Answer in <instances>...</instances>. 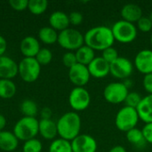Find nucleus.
<instances>
[{"instance_id": "7", "label": "nucleus", "mask_w": 152, "mask_h": 152, "mask_svg": "<svg viewBox=\"0 0 152 152\" xmlns=\"http://www.w3.org/2000/svg\"><path fill=\"white\" fill-rule=\"evenodd\" d=\"M41 65L36 58L24 57L18 64V74L20 78L27 83L35 82L40 76Z\"/></svg>"}, {"instance_id": "28", "label": "nucleus", "mask_w": 152, "mask_h": 152, "mask_svg": "<svg viewBox=\"0 0 152 152\" xmlns=\"http://www.w3.org/2000/svg\"><path fill=\"white\" fill-rule=\"evenodd\" d=\"M48 2L46 0H29L28 9L32 14L40 15L47 9Z\"/></svg>"}, {"instance_id": "40", "label": "nucleus", "mask_w": 152, "mask_h": 152, "mask_svg": "<svg viewBox=\"0 0 152 152\" xmlns=\"http://www.w3.org/2000/svg\"><path fill=\"white\" fill-rule=\"evenodd\" d=\"M7 48V42L5 38L0 35V56H3Z\"/></svg>"}, {"instance_id": "6", "label": "nucleus", "mask_w": 152, "mask_h": 152, "mask_svg": "<svg viewBox=\"0 0 152 152\" xmlns=\"http://www.w3.org/2000/svg\"><path fill=\"white\" fill-rule=\"evenodd\" d=\"M57 43L69 52L77 51L85 45L84 35L75 28H66L59 33Z\"/></svg>"}, {"instance_id": "29", "label": "nucleus", "mask_w": 152, "mask_h": 152, "mask_svg": "<svg viewBox=\"0 0 152 152\" xmlns=\"http://www.w3.org/2000/svg\"><path fill=\"white\" fill-rule=\"evenodd\" d=\"M42 150V142L37 138H33L27 142H24V144L22 146V152H41Z\"/></svg>"}, {"instance_id": "32", "label": "nucleus", "mask_w": 152, "mask_h": 152, "mask_svg": "<svg viewBox=\"0 0 152 152\" xmlns=\"http://www.w3.org/2000/svg\"><path fill=\"white\" fill-rule=\"evenodd\" d=\"M102 59H104L108 63H112L114 61H116L119 55H118V53L117 51L116 48H114L113 46L111 47H109L107 49H105L104 51H102Z\"/></svg>"}, {"instance_id": "37", "label": "nucleus", "mask_w": 152, "mask_h": 152, "mask_svg": "<svg viewBox=\"0 0 152 152\" xmlns=\"http://www.w3.org/2000/svg\"><path fill=\"white\" fill-rule=\"evenodd\" d=\"M144 139L147 143L152 144V123L145 124L142 129Z\"/></svg>"}, {"instance_id": "17", "label": "nucleus", "mask_w": 152, "mask_h": 152, "mask_svg": "<svg viewBox=\"0 0 152 152\" xmlns=\"http://www.w3.org/2000/svg\"><path fill=\"white\" fill-rule=\"evenodd\" d=\"M120 14L122 20L134 24L137 22L143 16L141 6L134 3H129L125 4L120 11Z\"/></svg>"}, {"instance_id": "22", "label": "nucleus", "mask_w": 152, "mask_h": 152, "mask_svg": "<svg viewBox=\"0 0 152 152\" xmlns=\"http://www.w3.org/2000/svg\"><path fill=\"white\" fill-rule=\"evenodd\" d=\"M75 54L77 57V63L85 65V66H88L94 61V59L96 57L95 51L86 45H84L80 48H78L75 52Z\"/></svg>"}, {"instance_id": "8", "label": "nucleus", "mask_w": 152, "mask_h": 152, "mask_svg": "<svg viewBox=\"0 0 152 152\" xmlns=\"http://www.w3.org/2000/svg\"><path fill=\"white\" fill-rule=\"evenodd\" d=\"M129 90L124 82H112L105 86L103 97L110 104H120L125 102Z\"/></svg>"}, {"instance_id": "21", "label": "nucleus", "mask_w": 152, "mask_h": 152, "mask_svg": "<svg viewBox=\"0 0 152 152\" xmlns=\"http://www.w3.org/2000/svg\"><path fill=\"white\" fill-rule=\"evenodd\" d=\"M19 145V140L12 132L1 131L0 132V150L3 151H14Z\"/></svg>"}, {"instance_id": "20", "label": "nucleus", "mask_w": 152, "mask_h": 152, "mask_svg": "<svg viewBox=\"0 0 152 152\" xmlns=\"http://www.w3.org/2000/svg\"><path fill=\"white\" fill-rule=\"evenodd\" d=\"M38 133L45 140H54L58 135L57 125L52 118L38 121Z\"/></svg>"}, {"instance_id": "5", "label": "nucleus", "mask_w": 152, "mask_h": 152, "mask_svg": "<svg viewBox=\"0 0 152 152\" xmlns=\"http://www.w3.org/2000/svg\"><path fill=\"white\" fill-rule=\"evenodd\" d=\"M140 118L136 109L125 106L118 111L115 118V125L119 131L126 133L135 128Z\"/></svg>"}, {"instance_id": "26", "label": "nucleus", "mask_w": 152, "mask_h": 152, "mask_svg": "<svg viewBox=\"0 0 152 152\" xmlns=\"http://www.w3.org/2000/svg\"><path fill=\"white\" fill-rule=\"evenodd\" d=\"M49 152H73L71 142L62 138L54 139L49 146Z\"/></svg>"}, {"instance_id": "10", "label": "nucleus", "mask_w": 152, "mask_h": 152, "mask_svg": "<svg viewBox=\"0 0 152 152\" xmlns=\"http://www.w3.org/2000/svg\"><path fill=\"white\" fill-rule=\"evenodd\" d=\"M134 63L127 58L119 56L110 64V73L118 79H127L134 71Z\"/></svg>"}, {"instance_id": "34", "label": "nucleus", "mask_w": 152, "mask_h": 152, "mask_svg": "<svg viewBox=\"0 0 152 152\" xmlns=\"http://www.w3.org/2000/svg\"><path fill=\"white\" fill-rule=\"evenodd\" d=\"M62 63L65 67L70 69L77 63V57L74 52H67L62 56Z\"/></svg>"}, {"instance_id": "27", "label": "nucleus", "mask_w": 152, "mask_h": 152, "mask_svg": "<svg viewBox=\"0 0 152 152\" xmlns=\"http://www.w3.org/2000/svg\"><path fill=\"white\" fill-rule=\"evenodd\" d=\"M20 112L24 115V117H30V118H36L38 108L37 103L29 99H25L20 105Z\"/></svg>"}, {"instance_id": "12", "label": "nucleus", "mask_w": 152, "mask_h": 152, "mask_svg": "<svg viewBox=\"0 0 152 152\" xmlns=\"http://www.w3.org/2000/svg\"><path fill=\"white\" fill-rule=\"evenodd\" d=\"M70 142L73 152H96L98 147L96 140L86 134H80Z\"/></svg>"}, {"instance_id": "15", "label": "nucleus", "mask_w": 152, "mask_h": 152, "mask_svg": "<svg viewBox=\"0 0 152 152\" xmlns=\"http://www.w3.org/2000/svg\"><path fill=\"white\" fill-rule=\"evenodd\" d=\"M18 74V64L10 57L0 56V79H12Z\"/></svg>"}, {"instance_id": "33", "label": "nucleus", "mask_w": 152, "mask_h": 152, "mask_svg": "<svg viewBox=\"0 0 152 152\" xmlns=\"http://www.w3.org/2000/svg\"><path fill=\"white\" fill-rule=\"evenodd\" d=\"M136 23H137L136 28L138 30L144 32V33H148L150 31H152V23L151 20L149 19V17L142 16Z\"/></svg>"}, {"instance_id": "30", "label": "nucleus", "mask_w": 152, "mask_h": 152, "mask_svg": "<svg viewBox=\"0 0 152 152\" xmlns=\"http://www.w3.org/2000/svg\"><path fill=\"white\" fill-rule=\"evenodd\" d=\"M35 58L41 66H45L52 61L53 53L48 48H41Z\"/></svg>"}, {"instance_id": "9", "label": "nucleus", "mask_w": 152, "mask_h": 152, "mask_svg": "<svg viewBox=\"0 0 152 152\" xmlns=\"http://www.w3.org/2000/svg\"><path fill=\"white\" fill-rule=\"evenodd\" d=\"M69 103L75 112L83 111L89 107L91 95L85 87L75 86L69 94Z\"/></svg>"}, {"instance_id": "44", "label": "nucleus", "mask_w": 152, "mask_h": 152, "mask_svg": "<svg viewBox=\"0 0 152 152\" xmlns=\"http://www.w3.org/2000/svg\"><path fill=\"white\" fill-rule=\"evenodd\" d=\"M151 45H152V32H151Z\"/></svg>"}, {"instance_id": "13", "label": "nucleus", "mask_w": 152, "mask_h": 152, "mask_svg": "<svg viewBox=\"0 0 152 152\" xmlns=\"http://www.w3.org/2000/svg\"><path fill=\"white\" fill-rule=\"evenodd\" d=\"M134 66L142 74H152V50L143 49L137 53L134 57Z\"/></svg>"}, {"instance_id": "41", "label": "nucleus", "mask_w": 152, "mask_h": 152, "mask_svg": "<svg viewBox=\"0 0 152 152\" xmlns=\"http://www.w3.org/2000/svg\"><path fill=\"white\" fill-rule=\"evenodd\" d=\"M109 152H127L126 148L122 145H116L114 147H112Z\"/></svg>"}, {"instance_id": "36", "label": "nucleus", "mask_w": 152, "mask_h": 152, "mask_svg": "<svg viewBox=\"0 0 152 152\" xmlns=\"http://www.w3.org/2000/svg\"><path fill=\"white\" fill-rule=\"evenodd\" d=\"M69 23L74 26H78L83 22V14L80 12L74 11L69 14Z\"/></svg>"}, {"instance_id": "16", "label": "nucleus", "mask_w": 152, "mask_h": 152, "mask_svg": "<svg viewBox=\"0 0 152 152\" xmlns=\"http://www.w3.org/2000/svg\"><path fill=\"white\" fill-rule=\"evenodd\" d=\"M40 49L41 47L38 40L32 36H28L24 37L20 45V53L26 58H35Z\"/></svg>"}, {"instance_id": "3", "label": "nucleus", "mask_w": 152, "mask_h": 152, "mask_svg": "<svg viewBox=\"0 0 152 152\" xmlns=\"http://www.w3.org/2000/svg\"><path fill=\"white\" fill-rule=\"evenodd\" d=\"M12 133L18 140L23 142L36 138L38 134V120L36 118L23 117L16 122Z\"/></svg>"}, {"instance_id": "42", "label": "nucleus", "mask_w": 152, "mask_h": 152, "mask_svg": "<svg viewBox=\"0 0 152 152\" xmlns=\"http://www.w3.org/2000/svg\"><path fill=\"white\" fill-rule=\"evenodd\" d=\"M5 126H6V118L4 115L0 114V132L4 131Z\"/></svg>"}, {"instance_id": "1", "label": "nucleus", "mask_w": 152, "mask_h": 152, "mask_svg": "<svg viewBox=\"0 0 152 152\" xmlns=\"http://www.w3.org/2000/svg\"><path fill=\"white\" fill-rule=\"evenodd\" d=\"M85 45L94 51H104L113 46L115 42L111 28L107 26H96L88 29L84 35Z\"/></svg>"}, {"instance_id": "19", "label": "nucleus", "mask_w": 152, "mask_h": 152, "mask_svg": "<svg viewBox=\"0 0 152 152\" xmlns=\"http://www.w3.org/2000/svg\"><path fill=\"white\" fill-rule=\"evenodd\" d=\"M49 24L51 28H53L56 31L59 30L60 32L66 28H69V26L70 24L69 14L61 11H55L49 17Z\"/></svg>"}, {"instance_id": "4", "label": "nucleus", "mask_w": 152, "mask_h": 152, "mask_svg": "<svg viewBox=\"0 0 152 152\" xmlns=\"http://www.w3.org/2000/svg\"><path fill=\"white\" fill-rule=\"evenodd\" d=\"M114 39L122 44H129L134 41L138 35V29L134 23L119 20L111 27Z\"/></svg>"}, {"instance_id": "2", "label": "nucleus", "mask_w": 152, "mask_h": 152, "mask_svg": "<svg viewBox=\"0 0 152 152\" xmlns=\"http://www.w3.org/2000/svg\"><path fill=\"white\" fill-rule=\"evenodd\" d=\"M58 135L60 138L71 142L80 134L81 131V118L75 111L64 113L56 122Z\"/></svg>"}, {"instance_id": "23", "label": "nucleus", "mask_w": 152, "mask_h": 152, "mask_svg": "<svg viewBox=\"0 0 152 152\" xmlns=\"http://www.w3.org/2000/svg\"><path fill=\"white\" fill-rule=\"evenodd\" d=\"M59 34L55 29L50 26L43 27L38 31V37L40 41L45 45H53L58 41Z\"/></svg>"}, {"instance_id": "11", "label": "nucleus", "mask_w": 152, "mask_h": 152, "mask_svg": "<svg viewBox=\"0 0 152 152\" xmlns=\"http://www.w3.org/2000/svg\"><path fill=\"white\" fill-rule=\"evenodd\" d=\"M69 78L70 82L77 87H84L91 78L87 66L77 63L69 69Z\"/></svg>"}, {"instance_id": "39", "label": "nucleus", "mask_w": 152, "mask_h": 152, "mask_svg": "<svg viewBox=\"0 0 152 152\" xmlns=\"http://www.w3.org/2000/svg\"><path fill=\"white\" fill-rule=\"evenodd\" d=\"M40 114H41V119H51L53 111L49 107H44L41 110Z\"/></svg>"}, {"instance_id": "35", "label": "nucleus", "mask_w": 152, "mask_h": 152, "mask_svg": "<svg viewBox=\"0 0 152 152\" xmlns=\"http://www.w3.org/2000/svg\"><path fill=\"white\" fill-rule=\"evenodd\" d=\"M9 4L15 11H23L28 8V0H10Z\"/></svg>"}, {"instance_id": "31", "label": "nucleus", "mask_w": 152, "mask_h": 152, "mask_svg": "<svg viewBox=\"0 0 152 152\" xmlns=\"http://www.w3.org/2000/svg\"><path fill=\"white\" fill-rule=\"evenodd\" d=\"M142 99V97L138 93H136V92H129L126 98V101H125L126 106L136 109L139 106Z\"/></svg>"}, {"instance_id": "43", "label": "nucleus", "mask_w": 152, "mask_h": 152, "mask_svg": "<svg viewBox=\"0 0 152 152\" xmlns=\"http://www.w3.org/2000/svg\"><path fill=\"white\" fill-rule=\"evenodd\" d=\"M148 17H149V19L151 20V23H152V12L150 13V15H149Z\"/></svg>"}, {"instance_id": "45", "label": "nucleus", "mask_w": 152, "mask_h": 152, "mask_svg": "<svg viewBox=\"0 0 152 152\" xmlns=\"http://www.w3.org/2000/svg\"><path fill=\"white\" fill-rule=\"evenodd\" d=\"M18 152H22V151H18Z\"/></svg>"}, {"instance_id": "14", "label": "nucleus", "mask_w": 152, "mask_h": 152, "mask_svg": "<svg viewBox=\"0 0 152 152\" xmlns=\"http://www.w3.org/2000/svg\"><path fill=\"white\" fill-rule=\"evenodd\" d=\"M87 68L91 77L95 78H103L110 74V63L102 59V56L95 57Z\"/></svg>"}, {"instance_id": "25", "label": "nucleus", "mask_w": 152, "mask_h": 152, "mask_svg": "<svg viewBox=\"0 0 152 152\" xmlns=\"http://www.w3.org/2000/svg\"><path fill=\"white\" fill-rule=\"evenodd\" d=\"M16 94V86L10 79H0V98L11 99Z\"/></svg>"}, {"instance_id": "24", "label": "nucleus", "mask_w": 152, "mask_h": 152, "mask_svg": "<svg viewBox=\"0 0 152 152\" xmlns=\"http://www.w3.org/2000/svg\"><path fill=\"white\" fill-rule=\"evenodd\" d=\"M126 140L128 142L131 144L134 145L137 148H142L143 147L147 142L144 139L142 129H138L137 127L131 129L130 131L126 132Z\"/></svg>"}, {"instance_id": "18", "label": "nucleus", "mask_w": 152, "mask_h": 152, "mask_svg": "<svg viewBox=\"0 0 152 152\" xmlns=\"http://www.w3.org/2000/svg\"><path fill=\"white\" fill-rule=\"evenodd\" d=\"M140 120L145 124L152 123V94L142 97L139 106L136 108Z\"/></svg>"}, {"instance_id": "38", "label": "nucleus", "mask_w": 152, "mask_h": 152, "mask_svg": "<svg viewBox=\"0 0 152 152\" xmlns=\"http://www.w3.org/2000/svg\"><path fill=\"white\" fill-rule=\"evenodd\" d=\"M142 86L148 94H152V74L144 76L142 79Z\"/></svg>"}]
</instances>
